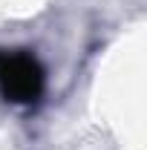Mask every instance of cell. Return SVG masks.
<instances>
[{"label": "cell", "mask_w": 147, "mask_h": 150, "mask_svg": "<svg viewBox=\"0 0 147 150\" xmlns=\"http://www.w3.org/2000/svg\"><path fill=\"white\" fill-rule=\"evenodd\" d=\"M46 75L29 49H0V95L12 104H35Z\"/></svg>", "instance_id": "1"}]
</instances>
